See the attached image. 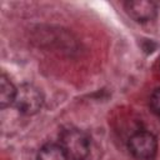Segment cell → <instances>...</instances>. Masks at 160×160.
<instances>
[{
  "label": "cell",
  "instance_id": "1",
  "mask_svg": "<svg viewBox=\"0 0 160 160\" xmlns=\"http://www.w3.org/2000/svg\"><path fill=\"white\" fill-rule=\"evenodd\" d=\"M60 145L64 148L70 160H85L90 152V140L88 135L75 128L61 131Z\"/></svg>",
  "mask_w": 160,
  "mask_h": 160
},
{
  "label": "cell",
  "instance_id": "2",
  "mask_svg": "<svg viewBox=\"0 0 160 160\" xmlns=\"http://www.w3.org/2000/svg\"><path fill=\"white\" fill-rule=\"evenodd\" d=\"M44 102V96L41 91L32 84H22L18 88L15 98V108L25 115L36 114Z\"/></svg>",
  "mask_w": 160,
  "mask_h": 160
},
{
  "label": "cell",
  "instance_id": "3",
  "mask_svg": "<svg viewBox=\"0 0 160 160\" xmlns=\"http://www.w3.org/2000/svg\"><path fill=\"white\" fill-rule=\"evenodd\" d=\"M129 150L139 160H151L158 151L156 138L148 131H139L129 139Z\"/></svg>",
  "mask_w": 160,
  "mask_h": 160
},
{
  "label": "cell",
  "instance_id": "4",
  "mask_svg": "<svg viewBox=\"0 0 160 160\" xmlns=\"http://www.w3.org/2000/svg\"><path fill=\"white\" fill-rule=\"evenodd\" d=\"M128 15L138 22L151 21L158 14V5L151 0H131L124 4Z\"/></svg>",
  "mask_w": 160,
  "mask_h": 160
},
{
  "label": "cell",
  "instance_id": "5",
  "mask_svg": "<svg viewBox=\"0 0 160 160\" xmlns=\"http://www.w3.org/2000/svg\"><path fill=\"white\" fill-rule=\"evenodd\" d=\"M18 89L10 81V79L2 72L0 76V106L5 109L10 105H14Z\"/></svg>",
  "mask_w": 160,
  "mask_h": 160
},
{
  "label": "cell",
  "instance_id": "6",
  "mask_svg": "<svg viewBox=\"0 0 160 160\" xmlns=\"http://www.w3.org/2000/svg\"><path fill=\"white\" fill-rule=\"evenodd\" d=\"M38 160H70L60 144H45L38 154Z\"/></svg>",
  "mask_w": 160,
  "mask_h": 160
},
{
  "label": "cell",
  "instance_id": "7",
  "mask_svg": "<svg viewBox=\"0 0 160 160\" xmlns=\"http://www.w3.org/2000/svg\"><path fill=\"white\" fill-rule=\"evenodd\" d=\"M150 106L154 112L160 115V88L154 90V92L150 96Z\"/></svg>",
  "mask_w": 160,
  "mask_h": 160
},
{
  "label": "cell",
  "instance_id": "8",
  "mask_svg": "<svg viewBox=\"0 0 160 160\" xmlns=\"http://www.w3.org/2000/svg\"><path fill=\"white\" fill-rule=\"evenodd\" d=\"M159 116H160V115H159Z\"/></svg>",
  "mask_w": 160,
  "mask_h": 160
}]
</instances>
